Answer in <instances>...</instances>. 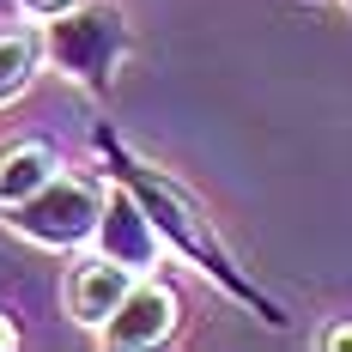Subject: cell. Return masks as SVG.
I'll return each instance as SVG.
<instances>
[{"label":"cell","instance_id":"cell-1","mask_svg":"<svg viewBox=\"0 0 352 352\" xmlns=\"http://www.w3.org/2000/svg\"><path fill=\"white\" fill-rule=\"evenodd\" d=\"M91 152H98V164H104L109 182H122V188L140 201V212L152 219V231H158L164 255H176L182 267H195V274H201L207 285H219L231 304H243L261 328H285V322H292L280 298H274V292H267V285H261L243 261L231 255V243L219 237L212 212L201 207V195H195L188 182H176L164 164L140 158V152L122 140L109 122H98V128H91Z\"/></svg>","mask_w":352,"mask_h":352},{"label":"cell","instance_id":"cell-2","mask_svg":"<svg viewBox=\"0 0 352 352\" xmlns=\"http://www.w3.org/2000/svg\"><path fill=\"white\" fill-rule=\"evenodd\" d=\"M43 55L67 85L91 91V98H109L122 61L134 55V25L116 0H79L73 12L43 25Z\"/></svg>","mask_w":352,"mask_h":352},{"label":"cell","instance_id":"cell-3","mask_svg":"<svg viewBox=\"0 0 352 352\" xmlns=\"http://www.w3.org/2000/svg\"><path fill=\"white\" fill-rule=\"evenodd\" d=\"M104 195H109V176L55 170L36 195H25L19 207H0V225H6L12 237H25L31 249L73 255V249H91V237H98Z\"/></svg>","mask_w":352,"mask_h":352},{"label":"cell","instance_id":"cell-4","mask_svg":"<svg viewBox=\"0 0 352 352\" xmlns=\"http://www.w3.org/2000/svg\"><path fill=\"white\" fill-rule=\"evenodd\" d=\"M176 328H182L176 285H164L158 274H140V280L122 292V304L109 310V322L98 328V340L109 352H146V346H164Z\"/></svg>","mask_w":352,"mask_h":352},{"label":"cell","instance_id":"cell-5","mask_svg":"<svg viewBox=\"0 0 352 352\" xmlns=\"http://www.w3.org/2000/svg\"><path fill=\"white\" fill-rule=\"evenodd\" d=\"M134 280H140L134 267H122V261H109L104 249H91V255H79L67 274H61V310H67L79 328H91V334H98Z\"/></svg>","mask_w":352,"mask_h":352},{"label":"cell","instance_id":"cell-6","mask_svg":"<svg viewBox=\"0 0 352 352\" xmlns=\"http://www.w3.org/2000/svg\"><path fill=\"white\" fill-rule=\"evenodd\" d=\"M91 249H104L109 261H122V267H134V274H152V267L164 261V243H158L152 219L140 212V201H134L122 182H109L104 219H98V237H91Z\"/></svg>","mask_w":352,"mask_h":352},{"label":"cell","instance_id":"cell-7","mask_svg":"<svg viewBox=\"0 0 352 352\" xmlns=\"http://www.w3.org/2000/svg\"><path fill=\"white\" fill-rule=\"evenodd\" d=\"M55 170H61L55 140H43V134H12V140H0V207H19V201L36 195Z\"/></svg>","mask_w":352,"mask_h":352},{"label":"cell","instance_id":"cell-8","mask_svg":"<svg viewBox=\"0 0 352 352\" xmlns=\"http://www.w3.org/2000/svg\"><path fill=\"white\" fill-rule=\"evenodd\" d=\"M43 67H49V55H43V25H36V19L0 25V109L19 104V98L36 85Z\"/></svg>","mask_w":352,"mask_h":352},{"label":"cell","instance_id":"cell-9","mask_svg":"<svg viewBox=\"0 0 352 352\" xmlns=\"http://www.w3.org/2000/svg\"><path fill=\"white\" fill-rule=\"evenodd\" d=\"M79 0H19V12L25 19H36V25H49V19H61V12H73Z\"/></svg>","mask_w":352,"mask_h":352},{"label":"cell","instance_id":"cell-10","mask_svg":"<svg viewBox=\"0 0 352 352\" xmlns=\"http://www.w3.org/2000/svg\"><path fill=\"white\" fill-rule=\"evenodd\" d=\"M316 346H322V352H352V322H334V328H322Z\"/></svg>","mask_w":352,"mask_h":352},{"label":"cell","instance_id":"cell-11","mask_svg":"<svg viewBox=\"0 0 352 352\" xmlns=\"http://www.w3.org/2000/svg\"><path fill=\"white\" fill-rule=\"evenodd\" d=\"M19 346H25L19 322H12V310H0V352H19Z\"/></svg>","mask_w":352,"mask_h":352},{"label":"cell","instance_id":"cell-12","mask_svg":"<svg viewBox=\"0 0 352 352\" xmlns=\"http://www.w3.org/2000/svg\"><path fill=\"white\" fill-rule=\"evenodd\" d=\"M340 6H346V12H352V0H340Z\"/></svg>","mask_w":352,"mask_h":352}]
</instances>
